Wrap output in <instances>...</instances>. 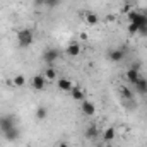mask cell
<instances>
[{"label":"cell","instance_id":"obj_1","mask_svg":"<svg viewBox=\"0 0 147 147\" xmlns=\"http://www.w3.org/2000/svg\"><path fill=\"white\" fill-rule=\"evenodd\" d=\"M33 41H34V36L31 29H21L17 33V43L21 48H28L29 45H33Z\"/></svg>","mask_w":147,"mask_h":147},{"label":"cell","instance_id":"obj_2","mask_svg":"<svg viewBox=\"0 0 147 147\" xmlns=\"http://www.w3.org/2000/svg\"><path fill=\"white\" fill-rule=\"evenodd\" d=\"M16 127H17V121H16V118H14L12 115H2V116H0V132H2V134L12 130V128H16Z\"/></svg>","mask_w":147,"mask_h":147},{"label":"cell","instance_id":"obj_3","mask_svg":"<svg viewBox=\"0 0 147 147\" xmlns=\"http://www.w3.org/2000/svg\"><path fill=\"white\" fill-rule=\"evenodd\" d=\"M58 58H60V50L58 48H46L45 53H43V60L46 63H55Z\"/></svg>","mask_w":147,"mask_h":147},{"label":"cell","instance_id":"obj_4","mask_svg":"<svg viewBox=\"0 0 147 147\" xmlns=\"http://www.w3.org/2000/svg\"><path fill=\"white\" fill-rule=\"evenodd\" d=\"M46 77L45 75H41V74H38V75H34L33 79H31V87L33 89H36V91H45L46 89Z\"/></svg>","mask_w":147,"mask_h":147},{"label":"cell","instance_id":"obj_5","mask_svg":"<svg viewBox=\"0 0 147 147\" xmlns=\"http://www.w3.org/2000/svg\"><path fill=\"white\" fill-rule=\"evenodd\" d=\"M80 110H82L84 115H87V116L96 115V106H94V103H92V101H87V99L80 101Z\"/></svg>","mask_w":147,"mask_h":147},{"label":"cell","instance_id":"obj_6","mask_svg":"<svg viewBox=\"0 0 147 147\" xmlns=\"http://www.w3.org/2000/svg\"><path fill=\"white\" fill-rule=\"evenodd\" d=\"M108 58L111 62H121L125 58V50H120V48H113L108 51Z\"/></svg>","mask_w":147,"mask_h":147},{"label":"cell","instance_id":"obj_7","mask_svg":"<svg viewBox=\"0 0 147 147\" xmlns=\"http://www.w3.org/2000/svg\"><path fill=\"white\" fill-rule=\"evenodd\" d=\"M57 86H58L60 91H65V92H70L72 87H74V84L69 80V79H65V77H60V79L57 80Z\"/></svg>","mask_w":147,"mask_h":147},{"label":"cell","instance_id":"obj_8","mask_svg":"<svg viewBox=\"0 0 147 147\" xmlns=\"http://www.w3.org/2000/svg\"><path fill=\"white\" fill-rule=\"evenodd\" d=\"M80 50H82V46H80L77 41H72V43H69V46H67V55H69V57H79V55H80Z\"/></svg>","mask_w":147,"mask_h":147},{"label":"cell","instance_id":"obj_9","mask_svg":"<svg viewBox=\"0 0 147 147\" xmlns=\"http://www.w3.org/2000/svg\"><path fill=\"white\" fill-rule=\"evenodd\" d=\"M134 86H135V91H137L139 94H142V96L147 94V79H146V77H142V75H140V77H139V80H137Z\"/></svg>","mask_w":147,"mask_h":147},{"label":"cell","instance_id":"obj_10","mask_svg":"<svg viewBox=\"0 0 147 147\" xmlns=\"http://www.w3.org/2000/svg\"><path fill=\"white\" fill-rule=\"evenodd\" d=\"M86 139L87 140H94V139H98V135H99V128L96 127V125H89L87 128H86Z\"/></svg>","mask_w":147,"mask_h":147},{"label":"cell","instance_id":"obj_11","mask_svg":"<svg viewBox=\"0 0 147 147\" xmlns=\"http://www.w3.org/2000/svg\"><path fill=\"white\" fill-rule=\"evenodd\" d=\"M125 75H127V80H128L130 84H135V82L139 80V77H140V72H139L137 69H132V67H130Z\"/></svg>","mask_w":147,"mask_h":147},{"label":"cell","instance_id":"obj_12","mask_svg":"<svg viewBox=\"0 0 147 147\" xmlns=\"http://www.w3.org/2000/svg\"><path fill=\"white\" fill-rule=\"evenodd\" d=\"M19 135H21V130H19L17 127L3 134V137H5V140H9V142H14V140H17V139H19Z\"/></svg>","mask_w":147,"mask_h":147},{"label":"cell","instance_id":"obj_13","mask_svg":"<svg viewBox=\"0 0 147 147\" xmlns=\"http://www.w3.org/2000/svg\"><path fill=\"white\" fill-rule=\"evenodd\" d=\"M84 21H86L87 24L94 26V24H98V22H99V16H98V14H94V12H86V14H84Z\"/></svg>","mask_w":147,"mask_h":147},{"label":"cell","instance_id":"obj_14","mask_svg":"<svg viewBox=\"0 0 147 147\" xmlns=\"http://www.w3.org/2000/svg\"><path fill=\"white\" fill-rule=\"evenodd\" d=\"M12 86H14V87H24V86H26V77H24L22 74H16V75L12 77Z\"/></svg>","mask_w":147,"mask_h":147},{"label":"cell","instance_id":"obj_15","mask_svg":"<svg viewBox=\"0 0 147 147\" xmlns=\"http://www.w3.org/2000/svg\"><path fill=\"white\" fill-rule=\"evenodd\" d=\"M70 94H72V98L75 99V101H84V99H86V98H84V92L80 91L79 86H74L72 91H70Z\"/></svg>","mask_w":147,"mask_h":147},{"label":"cell","instance_id":"obj_16","mask_svg":"<svg viewBox=\"0 0 147 147\" xmlns=\"http://www.w3.org/2000/svg\"><path fill=\"white\" fill-rule=\"evenodd\" d=\"M115 134H116V132H115V127H108V128L103 132V140H105V142H111V140L115 139Z\"/></svg>","mask_w":147,"mask_h":147},{"label":"cell","instance_id":"obj_17","mask_svg":"<svg viewBox=\"0 0 147 147\" xmlns=\"http://www.w3.org/2000/svg\"><path fill=\"white\" fill-rule=\"evenodd\" d=\"M34 115H36L38 120H46V118H48V108H46V106H38Z\"/></svg>","mask_w":147,"mask_h":147},{"label":"cell","instance_id":"obj_18","mask_svg":"<svg viewBox=\"0 0 147 147\" xmlns=\"http://www.w3.org/2000/svg\"><path fill=\"white\" fill-rule=\"evenodd\" d=\"M45 77H46V80L57 79V70H55L53 67H46V69H45Z\"/></svg>","mask_w":147,"mask_h":147},{"label":"cell","instance_id":"obj_19","mask_svg":"<svg viewBox=\"0 0 147 147\" xmlns=\"http://www.w3.org/2000/svg\"><path fill=\"white\" fill-rule=\"evenodd\" d=\"M120 91H121V94H123V98H125V99L134 101V94H132V91H130L127 86H121V87H120Z\"/></svg>","mask_w":147,"mask_h":147},{"label":"cell","instance_id":"obj_20","mask_svg":"<svg viewBox=\"0 0 147 147\" xmlns=\"http://www.w3.org/2000/svg\"><path fill=\"white\" fill-rule=\"evenodd\" d=\"M128 33L130 34H139V26L134 22H128Z\"/></svg>","mask_w":147,"mask_h":147},{"label":"cell","instance_id":"obj_21","mask_svg":"<svg viewBox=\"0 0 147 147\" xmlns=\"http://www.w3.org/2000/svg\"><path fill=\"white\" fill-rule=\"evenodd\" d=\"M58 2H60V0H45V5H48L50 9H53V7L58 5Z\"/></svg>","mask_w":147,"mask_h":147},{"label":"cell","instance_id":"obj_22","mask_svg":"<svg viewBox=\"0 0 147 147\" xmlns=\"http://www.w3.org/2000/svg\"><path fill=\"white\" fill-rule=\"evenodd\" d=\"M139 34H142V36H147V26H142V28H139Z\"/></svg>","mask_w":147,"mask_h":147},{"label":"cell","instance_id":"obj_23","mask_svg":"<svg viewBox=\"0 0 147 147\" xmlns=\"http://www.w3.org/2000/svg\"><path fill=\"white\" fill-rule=\"evenodd\" d=\"M58 147H70V146H69V142H65V140H60V142H58Z\"/></svg>","mask_w":147,"mask_h":147},{"label":"cell","instance_id":"obj_24","mask_svg":"<svg viewBox=\"0 0 147 147\" xmlns=\"http://www.w3.org/2000/svg\"><path fill=\"white\" fill-rule=\"evenodd\" d=\"M140 14H142V16H144V17L147 19V9H144V10H140Z\"/></svg>","mask_w":147,"mask_h":147}]
</instances>
